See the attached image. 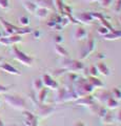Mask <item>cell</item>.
<instances>
[{"label": "cell", "instance_id": "cell-6", "mask_svg": "<svg viewBox=\"0 0 121 126\" xmlns=\"http://www.w3.org/2000/svg\"><path fill=\"white\" fill-rule=\"evenodd\" d=\"M25 7L28 9L29 11H31V12H34V10H35V5H33V3H30V2H28V3H25Z\"/></svg>", "mask_w": 121, "mask_h": 126}, {"label": "cell", "instance_id": "cell-2", "mask_svg": "<svg viewBox=\"0 0 121 126\" xmlns=\"http://www.w3.org/2000/svg\"><path fill=\"white\" fill-rule=\"evenodd\" d=\"M13 52H14V57L16 60H18L19 62H21L23 63V64H25V65H31L32 64V61H33V59L29 57V56H26L25 54H23L21 50H19L16 46H14L13 47Z\"/></svg>", "mask_w": 121, "mask_h": 126}, {"label": "cell", "instance_id": "cell-5", "mask_svg": "<svg viewBox=\"0 0 121 126\" xmlns=\"http://www.w3.org/2000/svg\"><path fill=\"white\" fill-rule=\"evenodd\" d=\"M0 7L9 9V0H0Z\"/></svg>", "mask_w": 121, "mask_h": 126}, {"label": "cell", "instance_id": "cell-7", "mask_svg": "<svg viewBox=\"0 0 121 126\" xmlns=\"http://www.w3.org/2000/svg\"><path fill=\"white\" fill-rule=\"evenodd\" d=\"M19 20H20L21 24H23V25H28L29 24V18H26V17H21Z\"/></svg>", "mask_w": 121, "mask_h": 126}, {"label": "cell", "instance_id": "cell-9", "mask_svg": "<svg viewBox=\"0 0 121 126\" xmlns=\"http://www.w3.org/2000/svg\"><path fill=\"white\" fill-rule=\"evenodd\" d=\"M6 90H9V87H7V86H3V85L0 84V94L5 93Z\"/></svg>", "mask_w": 121, "mask_h": 126}, {"label": "cell", "instance_id": "cell-1", "mask_svg": "<svg viewBox=\"0 0 121 126\" xmlns=\"http://www.w3.org/2000/svg\"><path fill=\"white\" fill-rule=\"evenodd\" d=\"M5 102L11 106L17 109H24L25 108V101L20 97L17 96H5Z\"/></svg>", "mask_w": 121, "mask_h": 126}, {"label": "cell", "instance_id": "cell-4", "mask_svg": "<svg viewBox=\"0 0 121 126\" xmlns=\"http://www.w3.org/2000/svg\"><path fill=\"white\" fill-rule=\"evenodd\" d=\"M0 68L6 73H10V74H13V75H20V73H19L15 67H13L11 64H9V63H3V64H1L0 65Z\"/></svg>", "mask_w": 121, "mask_h": 126}, {"label": "cell", "instance_id": "cell-3", "mask_svg": "<svg viewBox=\"0 0 121 126\" xmlns=\"http://www.w3.org/2000/svg\"><path fill=\"white\" fill-rule=\"evenodd\" d=\"M0 22H1V24L4 26V30H5V32L7 34H10V35H13V34H17V33H19V34H25V33H29V30L28 31H22V30H20V29H18V27H16V26H14L13 24H11V23H9L7 21H5L3 18H1L0 17Z\"/></svg>", "mask_w": 121, "mask_h": 126}, {"label": "cell", "instance_id": "cell-10", "mask_svg": "<svg viewBox=\"0 0 121 126\" xmlns=\"http://www.w3.org/2000/svg\"><path fill=\"white\" fill-rule=\"evenodd\" d=\"M0 126H4V125H3V123H2V121H1V120H0Z\"/></svg>", "mask_w": 121, "mask_h": 126}, {"label": "cell", "instance_id": "cell-8", "mask_svg": "<svg viewBox=\"0 0 121 126\" xmlns=\"http://www.w3.org/2000/svg\"><path fill=\"white\" fill-rule=\"evenodd\" d=\"M41 85H42V83L39 80H36L35 81V83H34V87L35 88H37V89H40L39 87H41Z\"/></svg>", "mask_w": 121, "mask_h": 126}]
</instances>
